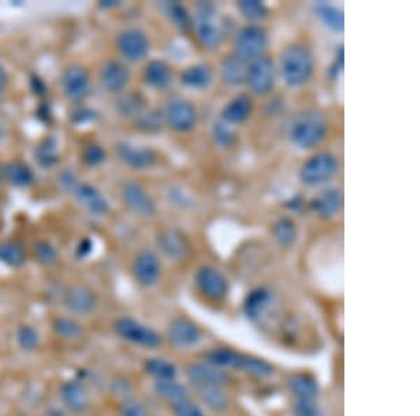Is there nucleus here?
<instances>
[{
	"label": "nucleus",
	"mask_w": 420,
	"mask_h": 416,
	"mask_svg": "<svg viewBox=\"0 0 420 416\" xmlns=\"http://www.w3.org/2000/svg\"><path fill=\"white\" fill-rule=\"evenodd\" d=\"M276 69L286 86L291 89L303 87L314 76V55L310 48L303 44H290L280 52Z\"/></svg>",
	"instance_id": "nucleus-1"
},
{
	"label": "nucleus",
	"mask_w": 420,
	"mask_h": 416,
	"mask_svg": "<svg viewBox=\"0 0 420 416\" xmlns=\"http://www.w3.org/2000/svg\"><path fill=\"white\" fill-rule=\"evenodd\" d=\"M328 135V124L318 113H307L300 115L290 128L291 143L301 150H312L318 147Z\"/></svg>",
	"instance_id": "nucleus-2"
},
{
	"label": "nucleus",
	"mask_w": 420,
	"mask_h": 416,
	"mask_svg": "<svg viewBox=\"0 0 420 416\" xmlns=\"http://www.w3.org/2000/svg\"><path fill=\"white\" fill-rule=\"evenodd\" d=\"M339 170L338 158L329 151H317L298 170L300 181L307 187H321L335 178Z\"/></svg>",
	"instance_id": "nucleus-3"
},
{
	"label": "nucleus",
	"mask_w": 420,
	"mask_h": 416,
	"mask_svg": "<svg viewBox=\"0 0 420 416\" xmlns=\"http://www.w3.org/2000/svg\"><path fill=\"white\" fill-rule=\"evenodd\" d=\"M114 332L122 341L143 349H157L163 345V336L154 328L129 315L115 320Z\"/></svg>",
	"instance_id": "nucleus-4"
},
{
	"label": "nucleus",
	"mask_w": 420,
	"mask_h": 416,
	"mask_svg": "<svg viewBox=\"0 0 420 416\" xmlns=\"http://www.w3.org/2000/svg\"><path fill=\"white\" fill-rule=\"evenodd\" d=\"M167 339L177 351H195L206 341V334L193 320L179 315L170 321L167 327Z\"/></svg>",
	"instance_id": "nucleus-5"
},
{
	"label": "nucleus",
	"mask_w": 420,
	"mask_h": 416,
	"mask_svg": "<svg viewBox=\"0 0 420 416\" xmlns=\"http://www.w3.org/2000/svg\"><path fill=\"white\" fill-rule=\"evenodd\" d=\"M268 45L269 37L267 30L260 24H247L236 34L233 52L250 63L265 56Z\"/></svg>",
	"instance_id": "nucleus-6"
},
{
	"label": "nucleus",
	"mask_w": 420,
	"mask_h": 416,
	"mask_svg": "<svg viewBox=\"0 0 420 416\" xmlns=\"http://www.w3.org/2000/svg\"><path fill=\"white\" fill-rule=\"evenodd\" d=\"M164 124L178 134H188L198 125L196 107L184 97H172L167 101L164 111Z\"/></svg>",
	"instance_id": "nucleus-7"
},
{
	"label": "nucleus",
	"mask_w": 420,
	"mask_h": 416,
	"mask_svg": "<svg viewBox=\"0 0 420 416\" xmlns=\"http://www.w3.org/2000/svg\"><path fill=\"white\" fill-rule=\"evenodd\" d=\"M193 284L199 294L212 303L226 300L230 293V282L227 277L212 265H202L196 270Z\"/></svg>",
	"instance_id": "nucleus-8"
},
{
	"label": "nucleus",
	"mask_w": 420,
	"mask_h": 416,
	"mask_svg": "<svg viewBox=\"0 0 420 416\" xmlns=\"http://www.w3.org/2000/svg\"><path fill=\"white\" fill-rule=\"evenodd\" d=\"M184 377L186 384L191 389L206 387V386H217V387H229L233 382L231 373L222 370L205 360L191 362L184 367Z\"/></svg>",
	"instance_id": "nucleus-9"
},
{
	"label": "nucleus",
	"mask_w": 420,
	"mask_h": 416,
	"mask_svg": "<svg viewBox=\"0 0 420 416\" xmlns=\"http://www.w3.org/2000/svg\"><path fill=\"white\" fill-rule=\"evenodd\" d=\"M278 77V69L275 62L269 56H261L248 63L246 84L250 92L255 96H267L269 94Z\"/></svg>",
	"instance_id": "nucleus-10"
},
{
	"label": "nucleus",
	"mask_w": 420,
	"mask_h": 416,
	"mask_svg": "<svg viewBox=\"0 0 420 416\" xmlns=\"http://www.w3.org/2000/svg\"><path fill=\"white\" fill-rule=\"evenodd\" d=\"M61 87L63 96L72 103H83L91 93L90 72L82 65H72L66 68L61 77Z\"/></svg>",
	"instance_id": "nucleus-11"
},
{
	"label": "nucleus",
	"mask_w": 420,
	"mask_h": 416,
	"mask_svg": "<svg viewBox=\"0 0 420 416\" xmlns=\"http://www.w3.org/2000/svg\"><path fill=\"white\" fill-rule=\"evenodd\" d=\"M115 44L124 61L131 63L143 61L150 52V39L147 34L136 27L122 30L118 34Z\"/></svg>",
	"instance_id": "nucleus-12"
},
{
	"label": "nucleus",
	"mask_w": 420,
	"mask_h": 416,
	"mask_svg": "<svg viewBox=\"0 0 420 416\" xmlns=\"http://www.w3.org/2000/svg\"><path fill=\"white\" fill-rule=\"evenodd\" d=\"M131 272L141 287L151 289L157 286L163 275V264L158 254L148 248L141 250L132 263Z\"/></svg>",
	"instance_id": "nucleus-13"
},
{
	"label": "nucleus",
	"mask_w": 420,
	"mask_h": 416,
	"mask_svg": "<svg viewBox=\"0 0 420 416\" xmlns=\"http://www.w3.org/2000/svg\"><path fill=\"white\" fill-rule=\"evenodd\" d=\"M121 201L134 215L150 219L157 212V205L147 189L136 181H128L122 185Z\"/></svg>",
	"instance_id": "nucleus-14"
},
{
	"label": "nucleus",
	"mask_w": 420,
	"mask_h": 416,
	"mask_svg": "<svg viewBox=\"0 0 420 416\" xmlns=\"http://www.w3.org/2000/svg\"><path fill=\"white\" fill-rule=\"evenodd\" d=\"M158 251L170 261L181 263L191 254L188 237L177 227H165L160 230L155 239Z\"/></svg>",
	"instance_id": "nucleus-15"
},
{
	"label": "nucleus",
	"mask_w": 420,
	"mask_h": 416,
	"mask_svg": "<svg viewBox=\"0 0 420 416\" xmlns=\"http://www.w3.org/2000/svg\"><path fill=\"white\" fill-rule=\"evenodd\" d=\"M192 28L203 48L216 49L222 45L224 32L210 8L205 7L196 14L195 20L192 21Z\"/></svg>",
	"instance_id": "nucleus-16"
},
{
	"label": "nucleus",
	"mask_w": 420,
	"mask_h": 416,
	"mask_svg": "<svg viewBox=\"0 0 420 416\" xmlns=\"http://www.w3.org/2000/svg\"><path fill=\"white\" fill-rule=\"evenodd\" d=\"M129 68L115 59L106 61L98 72L100 86L110 94H122L131 83Z\"/></svg>",
	"instance_id": "nucleus-17"
},
{
	"label": "nucleus",
	"mask_w": 420,
	"mask_h": 416,
	"mask_svg": "<svg viewBox=\"0 0 420 416\" xmlns=\"http://www.w3.org/2000/svg\"><path fill=\"white\" fill-rule=\"evenodd\" d=\"M192 394L196 398V403L206 411L213 415L222 416L226 414L231 407V397L226 387L206 386L191 389Z\"/></svg>",
	"instance_id": "nucleus-18"
},
{
	"label": "nucleus",
	"mask_w": 420,
	"mask_h": 416,
	"mask_svg": "<svg viewBox=\"0 0 420 416\" xmlns=\"http://www.w3.org/2000/svg\"><path fill=\"white\" fill-rule=\"evenodd\" d=\"M59 397L68 411L76 415H82L89 411L91 405L90 393L86 384L79 379H70L61 386Z\"/></svg>",
	"instance_id": "nucleus-19"
},
{
	"label": "nucleus",
	"mask_w": 420,
	"mask_h": 416,
	"mask_svg": "<svg viewBox=\"0 0 420 416\" xmlns=\"http://www.w3.org/2000/svg\"><path fill=\"white\" fill-rule=\"evenodd\" d=\"M98 304L96 293L84 284H72L63 294V305L76 315L91 314Z\"/></svg>",
	"instance_id": "nucleus-20"
},
{
	"label": "nucleus",
	"mask_w": 420,
	"mask_h": 416,
	"mask_svg": "<svg viewBox=\"0 0 420 416\" xmlns=\"http://www.w3.org/2000/svg\"><path fill=\"white\" fill-rule=\"evenodd\" d=\"M117 156L127 167L138 171L151 168L157 161V154L153 149L128 141H120L117 144Z\"/></svg>",
	"instance_id": "nucleus-21"
},
{
	"label": "nucleus",
	"mask_w": 420,
	"mask_h": 416,
	"mask_svg": "<svg viewBox=\"0 0 420 416\" xmlns=\"http://www.w3.org/2000/svg\"><path fill=\"white\" fill-rule=\"evenodd\" d=\"M284 386L291 400H314L318 398L321 393L318 380L312 374L304 372L290 373L286 377Z\"/></svg>",
	"instance_id": "nucleus-22"
},
{
	"label": "nucleus",
	"mask_w": 420,
	"mask_h": 416,
	"mask_svg": "<svg viewBox=\"0 0 420 416\" xmlns=\"http://www.w3.org/2000/svg\"><path fill=\"white\" fill-rule=\"evenodd\" d=\"M246 356L247 353L238 349L229 348V346H216L206 351L203 353L202 360L231 373V372H241Z\"/></svg>",
	"instance_id": "nucleus-23"
},
{
	"label": "nucleus",
	"mask_w": 420,
	"mask_h": 416,
	"mask_svg": "<svg viewBox=\"0 0 420 416\" xmlns=\"http://www.w3.org/2000/svg\"><path fill=\"white\" fill-rule=\"evenodd\" d=\"M73 195L76 198V202L82 208H84L90 215L106 216L111 209L107 198L91 184H87V182L79 184L75 188Z\"/></svg>",
	"instance_id": "nucleus-24"
},
{
	"label": "nucleus",
	"mask_w": 420,
	"mask_h": 416,
	"mask_svg": "<svg viewBox=\"0 0 420 416\" xmlns=\"http://www.w3.org/2000/svg\"><path fill=\"white\" fill-rule=\"evenodd\" d=\"M310 209L321 219H332L343 209V194L338 188H326L308 203Z\"/></svg>",
	"instance_id": "nucleus-25"
},
{
	"label": "nucleus",
	"mask_w": 420,
	"mask_h": 416,
	"mask_svg": "<svg viewBox=\"0 0 420 416\" xmlns=\"http://www.w3.org/2000/svg\"><path fill=\"white\" fill-rule=\"evenodd\" d=\"M254 111V100L247 93H240L233 97L222 110L220 121L234 127L244 124Z\"/></svg>",
	"instance_id": "nucleus-26"
},
{
	"label": "nucleus",
	"mask_w": 420,
	"mask_h": 416,
	"mask_svg": "<svg viewBox=\"0 0 420 416\" xmlns=\"http://www.w3.org/2000/svg\"><path fill=\"white\" fill-rule=\"evenodd\" d=\"M247 70H248V62H246L234 52L226 55L219 65L220 79L226 86H230V87L246 84Z\"/></svg>",
	"instance_id": "nucleus-27"
},
{
	"label": "nucleus",
	"mask_w": 420,
	"mask_h": 416,
	"mask_svg": "<svg viewBox=\"0 0 420 416\" xmlns=\"http://www.w3.org/2000/svg\"><path fill=\"white\" fill-rule=\"evenodd\" d=\"M215 80V70L208 63H195L182 70L179 82L191 90H208Z\"/></svg>",
	"instance_id": "nucleus-28"
},
{
	"label": "nucleus",
	"mask_w": 420,
	"mask_h": 416,
	"mask_svg": "<svg viewBox=\"0 0 420 416\" xmlns=\"http://www.w3.org/2000/svg\"><path fill=\"white\" fill-rule=\"evenodd\" d=\"M143 80L154 90H165L172 84L174 73L167 62L153 59L147 62L143 69Z\"/></svg>",
	"instance_id": "nucleus-29"
},
{
	"label": "nucleus",
	"mask_w": 420,
	"mask_h": 416,
	"mask_svg": "<svg viewBox=\"0 0 420 416\" xmlns=\"http://www.w3.org/2000/svg\"><path fill=\"white\" fill-rule=\"evenodd\" d=\"M153 391L160 400H163L168 405L192 398L191 387L185 383H181L178 379L153 382Z\"/></svg>",
	"instance_id": "nucleus-30"
},
{
	"label": "nucleus",
	"mask_w": 420,
	"mask_h": 416,
	"mask_svg": "<svg viewBox=\"0 0 420 416\" xmlns=\"http://www.w3.org/2000/svg\"><path fill=\"white\" fill-rule=\"evenodd\" d=\"M272 298H274V296H272L271 290H268L265 287H257V289L251 290L247 294L244 304H243L244 315L250 321H258L261 317H264L267 310L271 307Z\"/></svg>",
	"instance_id": "nucleus-31"
},
{
	"label": "nucleus",
	"mask_w": 420,
	"mask_h": 416,
	"mask_svg": "<svg viewBox=\"0 0 420 416\" xmlns=\"http://www.w3.org/2000/svg\"><path fill=\"white\" fill-rule=\"evenodd\" d=\"M4 179L17 188H28L35 182L32 168L20 160H13L3 167Z\"/></svg>",
	"instance_id": "nucleus-32"
},
{
	"label": "nucleus",
	"mask_w": 420,
	"mask_h": 416,
	"mask_svg": "<svg viewBox=\"0 0 420 416\" xmlns=\"http://www.w3.org/2000/svg\"><path fill=\"white\" fill-rule=\"evenodd\" d=\"M143 372L153 379V382L178 379L179 370L177 365L165 358H147L143 362Z\"/></svg>",
	"instance_id": "nucleus-33"
},
{
	"label": "nucleus",
	"mask_w": 420,
	"mask_h": 416,
	"mask_svg": "<svg viewBox=\"0 0 420 416\" xmlns=\"http://www.w3.org/2000/svg\"><path fill=\"white\" fill-rule=\"evenodd\" d=\"M314 11L317 17L321 20V23L333 32H342L345 28V14L343 11L326 1H318L314 4Z\"/></svg>",
	"instance_id": "nucleus-34"
},
{
	"label": "nucleus",
	"mask_w": 420,
	"mask_h": 416,
	"mask_svg": "<svg viewBox=\"0 0 420 416\" xmlns=\"http://www.w3.org/2000/svg\"><path fill=\"white\" fill-rule=\"evenodd\" d=\"M272 236L280 247L291 248L298 239L297 223L288 216H281L272 225Z\"/></svg>",
	"instance_id": "nucleus-35"
},
{
	"label": "nucleus",
	"mask_w": 420,
	"mask_h": 416,
	"mask_svg": "<svg viewBox=\"0 0 420 416\" xmlns=\"http://www.w3.org/2000/svg\"><path fill=\"white\" fill-rule=\"evenodd\" d=\"M52 329L56 336L63 341L76 342L84 336L83 325L72 317H58L52 322Z\"/></svg>",
	"instance_id": "nucleus-36"
},
{
	"label": "nucleus",
	"mask_w": 420,
	"mask_h": 416,
	"mask_svg": "<svg viewBox=\"0 0 420 416\" xmlns=\"http://www.w3.org/2000/svg\"><path fill=\"white\" fill-rule=\"evenodd\" d=\"M241 373L255 379H271L276 374V367L265 358L247 353Z\"/></svg>",
	"instance_id": "nucleus-37"
},
{
	"label": "nucleus",
	"mask_w": 420,
	"mask_h": 416,
	"mask_svg": "<svg viewBox=\"0 0 420 416\" xmlns=\"http://www.w3.org/2000/svg\"><path fill=\"white\" fill-rule=\"evenodd\" d=\"M34 157L37 163L42 168H51L58 164L61 160L59 153H58V144L56 140L52 138L44 139L34 150Z\"/></svg>",
	"instance_id": "nucleus-38"
},
{
	"label": "nucleus",
	"mask_w": 420,
	"mask_h": 416,
	"mask_svg": "<svg viewBox=\"0 0 420 416\" xmlns=\"http://www.w3.org/2000/svg\"><path fill=\"white\" fill-rule=\"evenodd\" d=\"M144 99L139 93H125L117 101V111L128 118H136L144 111Z\"/></svg>",
	"instance_id": "nucleus-39"
},
{
	"label": "nucleus",
	"mask_w": 420,
	"mask_h": 416,
	"mask_svg": "<svg viewBox=\"0 0 420 416\" xmlns=\"http://www.w3.org/2000/svg\"><path fill=\"white\" fill-rule=\"evenodd\" d=\"M237 8L250 24H260L269 14L268 6L260 0H241L237 3Z\"/></svg>",
	"instance_id": "nucleus-40"
},
{
	"label": "nucleus",
	"mask_w": 420,
	"mask_h": 416,
	"mask_svg": "<svg viewBox=\"0 0 420 416\" xmlns=\"http://www.w3.org/2000/svg\"><path fill=\"white\" fill-rule=\"evenodd\" d=\"M25 263L24 248L13 241L0 243V264H4L10 268H20Z\"/></svg>",
	"instance_id": "nucleus-41"
},
{
	"label": "nucleus",
	"mask_w": 420,
	"mask_h": 416,
	"mask_svg": "<svg viewBox=\"0 0 420 416\" xmlns=\"http://www.w3.org/2000/svg\"><path fill=\"white\" fill-rule=\"evenodd\" d=\"M165 13L168 14L170 20L182 31H188L192 28V17L186 7L177 1H168L165 4Z\"/></svg>",
	"instance_id": "nucleus-42"
},
{
	"label": "nucleus",
	"mask_w": 420,
	"mask_h": 416,
	"mask_svg": "<svg viewBox=\"0 0 420 416\" xmlns=\"http://www.w3.org/2000/svg\"><path fill=\"white\" fill-rule=\"evenodd\" d=\"M135 124L140 131L153 134V132L161 131L164 125V117H163V113L157 110H148V111H143L139 117L135 118Z\"/></svg>",
	"instance_id": "nucleus-43"
},
{
	"label": "nucleus",
	"mask_w": 420,
	"mask_h": 416,
	"mask_svg": "<svg viewBox=\"0 0 420 416\" xmlns=\"http://www.w3.org/2000/svg\"><path fill=\"white\" fill-rule=\"evenodd\" d=\"M15 339L24 352H34L39 346V334L38 331L31 325H21L18 327L15 332Z\"/></svg>",
	"instance_id": "nucleus-44"
},
{
	"label": "nucleus",
	"mask_w": 420,
	"mask_h": 416,
	"mask_svg": "<svg viewBox=\"0 0 420 416\" xmlns=\"http://www.w3.org/2000/svg\"><path fill=\"white\" fill-rule=\"evenodd\" d=\"M290 410L293 416H325V410L318 398L293 400Z\"/></svg>",
	"instance_id": "nucleus-45"
},
{
	"label": "nucleus",
	"mask_w": 420,
	"mask_h": 416,
	"mask_svg": "<svg viewBox=\"0 0 420 416\" xmlns=\"http://www.w3.org/2000/svg\"><path fill=\"white\" fill-rule=\"evenodd\" d=\"M82 160L89 167H98L107 160V151L98 143H87L82 150Z\"/></svg>",
	"instance_id": "nucleus-46"
},
{
	"label": "nucleus",
	"mask_w": 420,
	"mask_h": 416,
	"mask_svg": "<svg viewBox=\"0 0 420 416\" xmlns=\"http://www.w3.org/2000/svg\"><path fill=\"white\" fill-rule=\"evenodd\" d=\"M212 135H213L215 141L220 147H223V149L231 147L236 143V140H237V134L234 132L233 127H230V125H227V124H224L222 121H219V122H216L213 125Z\"/></svg>",
	"instance_id": "nucleus-47"
},
{
	"label": "nucleus",
	"mask_w": 420,
	"mask_h": 416,
	"mask_svg": "<svg viewBox=\"0 0 420 416\" xmlns=\"http://www.w3.org/2000/svg\"><path fill=\"white\" fill-rule=\"evenodd\" d=\"M34 256L41 265H46V267L53 265L58 261V251L48 241H38L34 246Z\"/></svg>",
	"instance_id": "nucleus-48"
},
{
	"label": "nucleus",
	"mask_w": 420,
	"mask_h": 416,
	"mask_svg": "<svg viewBox=\"0 0 420 416\" xmlns=\"http://www.w3.org/2000/svg\"><path fill=\"white\" fill-rule=\"evenodd\" d=\"M172 416H208V412L192 398L170 405Z\"/></svg>",
	"instance_id": "nucleus-49"
},
{
	"label": "nucleus",
	"mask_w": 420,
	"mask_h": 416,
	"mask_svg": "<svg viewBox=\"0 0 420 416\" xmlns=\"http://www.w3.org/2000/svg\"><path fill=\"white\" fill-rule=\"evenodd\" d=\"M120 416H150L147 408L134 397H125L121 400L118 405Z\"/></svg>",
	"instance_id": "nucleus-50"
},
{
	"label": "nucleus",
	"mask_w": 420,
	"mask_h": 416,
	"mask_svg": "<svg viewBox=\"0 0 420 416\" xmlns=\"http://www.w3.org/2000/svg\"><path fill=\"white\" fill-rule=\"evenodd\" d=\"M59 182H61V185L63 188H66V189H69L72 192L80 184V182H77V177L72 171H63L61 174V177H59Z\"/></svg>",
	"instance_id": "nucleus-51"
},
{
	"label": "nucleus",
	"mask_w": 420,
	"mask_h": 416,
	"mask_svg": "<svg viewBox=\"0 0 420 416\" xmlns=\"http://www.w3.org/2000/svg\"><path fill=\"white\" fill-rule=\"evenodd\" d=\"M342 69H343V48H339L336 59H335V63L331 68V76L336 77L342 72Z\"/></svg>",
	"instance_id": "nucleus-52"
},
{
	"label": "nucleus",
	"mask_w": 420,
	"mask_h": 416,
	"mask_svg": "<svg viewBox=\"0 0 420 416\" xmlns=\"http://www.w3.org/2000/svg\"><path fill=\"white\" fill-rule=\"evenodd\" d=\"M31 87L34 90V93L37 96H44L46 93V87H45V83L42 79H39L38 76H32L31 77Z\"/></svg>",
	"instance_id": "nucleus-53"
},
{
	"label": "nucleus",
	"mask_w": 420,
	"mask_h": 416,
	"mask_svg": "<svg viewBox=\"0 0 420 416\" xmlns=\"http://www.w3.org/2000/svg\"><path fill=\"white\" fill-rule=\"evenodd\" d=\"M91 248H93V243L89 240V239H84L83 241H80L79 247H77V257L79 258H84L87 257L90 253H91Z\"/></svg>",
	"instance_id": "nucleus-54"
},
{
	"label": "nucleus",
	"mask_w": 420,
	"mask_h": 416,
	"mask_svg": "<svg viewBox=\"0 0 420 416\" xmlns=\"http://www.w3.org/2000/svg\"><path fill=\"white\" fill-rule=\"evenodd\" d=\"M7 84H8V76H7V72H6L4 68L0 65V93H1L3 90H6Z\"/></svg>",
	"instance_id": "nucleus-55"
},
{
	"label": "nucleus",
	"mask_w": 420,
	"mask_h": 416,
	"mask_svg": "<svg viewBox=\"0 0 420 416\" xmlns=\"http://www.w3.org/2000/svg\"><path fill=\"white\" fill-rule=\"evenodd\" d=\"M287 203H294V205H291V206H288V208H291V209H294V210H297V209H300L304 203H303V199H301V196H294L291 201H288Z\"/></svg>",
	"instance_id": "nucleus-56"
},
{
	"label": "nucleus",
	"mask_w": 420,
	"mask_h": 416,
	"mask_svg": "<svg viewBox=\"0 0 420 416\" xmlns=\"http://www.w3.org/2000/svg\"><path fill=\"white\" fill-rule=\"evenodd\" d=\"M118 4H120V3H117V1H114V0H108V1L101 3L103 7H115V6H118Z\"/></svg>",
	"instance_id": "nucleus-57"
},
{
	"label": "nucleus",
	"mask_w": 420,
	"mask_h": 416,
	"mask_svg": "<svg viewBox=\"0 0 420 416\" xmlns=\"http://www.w3.org/2000/svg\"><path fill=\"white\" fill-rule=\"evenodd\" d=\"M3 179H4V177H3V165L0 164V184L3 182Z\"/></svg>",
	"instance_id": "nucleus-58"
},
{
	"label": "nucleus",
	"mask_w": 420,
	"mask_h": 416,
	"mask_svg": "<svg viewBox=\"0 0 420 416\" xmlns=\"http://www.w3.org/2000/svg\"><path fill=\"white\" fill-rule=\"evenodd\" d=\"M49 416H63V415H62V412H59V411H52V414H49Z\"/></svg>",
	"instance_id": "nucleus-59"
}]
</instances>
